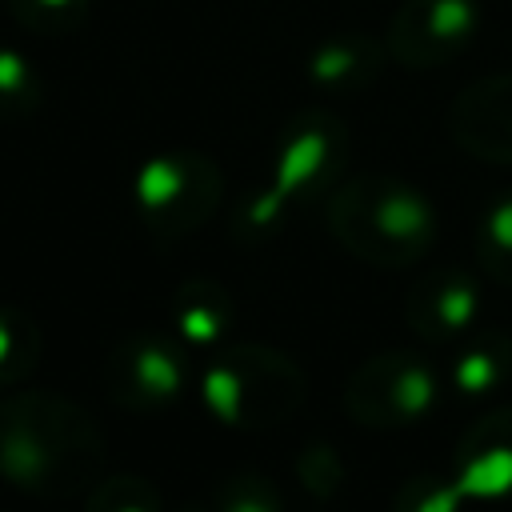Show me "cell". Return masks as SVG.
<instances>
[{
	"mask_svg": "<svg viewBox=\"0 0 512 512\" xmlns=\"http://www.w3.org/2000/svg\"><path fill=\"white\" fill-rule=\"evenodd\" d=\"M104 468L92 416L60 392L20 388L0 400V480L32 496H88Z\"/></svg>",
	"mask_w": 512,
	"mask_h": 512,
	"instance_id": "6da1fadb",
	"label": "cell"
},
{
	"mask_svg": "<svg viewBox=\"0 0 512 512\" xmlns=\"http://www.w3.org/2000/svg\"><path fill=\"white\" fill-rule=\"evenodd\" d=\"M328 232L364 264L404 268L432 252L436 204L400 176H352L328 196Z\"/></svg>",
	"mask_w": 512,
	"mask_h": 512,
	"instance_id": "7a4b0ae2",
	"label": "cell"
},
{
	"mask_svg": "<svg viewBox=\"0 0 512 512\" xmlns=\"http://www.w3.org/2000/svg\"><path fill=\"white\" fill-rule=\"evenodd\" d=\"M308 384L288 352L260 344L220 348L200 372V400L208 416L224 428L260 432L284 424L304 404Z\"/></svg>",
	"mask_w": 512,
	"mask_h": 512,
	"instance_id": "3957f363",
	"label": "cell"
},
{
	"mask_svg": "<svg viewBox=\"0 0 512 512\" xmlns=\"http://www.w3.org/2000/svg\"><path fill=\"white\" fill-rule=\"evenodd\" d=\"M344 152H348V128L340 116L324 108L296 112L276 140L268 184L248 196L236 224L244 232H272L292 204L312 200L324 188H332L344 164Z\"/></svg>",
	"mask_w": 512,
	"mask_h": 512,
	"instance_id": "277c9868",
	"label": "cell"
},
{
	"mask_svg": "<svg viewBox=\"0 0 512 512\" xmlns=\"http://www.w3.org/2000/svg\"><path fill=\"white\" fill-rule=\"evenodd\" d=\"M224 200V172L196 148H168L148 156L132 176V204L144 232L160 244L192 236Z\"/></svg>",
	"mask_w": 512,
	"mask_h": 512,
	"instance_id": "5b68a950",
	"label": "cell"
},
{
	"mask_svg": "<svg viewBox=\"0 0 512 512\" xmlns=\"http://www.w3.org/2000/svg\"><path fill=\"white\" fill-rule=\"evenodd\" d=\"M440 400V376L420 352H376L344 384V408L368 428H404L424 420Z\"/></svg>",
	"mask_w": 512,
	"mask_h": 512,
	"instance_id": "8992f818",
	"label": "cell"
},
{
	"mask_svg": "<svg viewBox=\"0 0 512 512\" xmlns=\"http://www.w3.org/2000/svg\"><path fill=\"white\" fill-rule=\"evenodd\" d=\"M476 28H480L476 0H400V8L388 20L384 48L388 60H396L400 68L428 72L468 52Z\"/></svg>",
	"mask_w": 512,
	"mask_h": 512,
	"instance_id": "52a82bcc",
	"label": "cell"
},
{
	"mask_svg": "<svg viewBox=\"0 0 512 512\" xmlns=\"http://www.w3.org/2000/svg\"><path fill=\"white\" fill-rule=\"evenodd\" d=\"M188 384L184 352L164 336H128L108 356V396L124 412H160Z\"/></svg>",
	"mask_w": 512,
	"mask_h": 512,
	"instance_id": "ba28073f",
	"label": "cell"
},
{
	"mask_svg": "<svg viewBox=\"0 0 512 512\" xmlns=\"http://www.w3.org/2000/svg\"><path fill=\"white\" fill-rule=\"evenodd\" d=\"M448 136L484 164L512 168V72L480 76L448 104Z\"/></svg>",
	"mask_w": 512,
	"mask_h": 512,
	"instance_id": "9c48e42d",
	"label": "cell"
},
{
	"mask_svg": "<svg viewBox=\"0 0 512 512\" xmlns=\"http://www.w3.org/2000/svg\"><path fill=\"white\" fill-rule=\"evenodd\" d=\"M480 316V284L460 268H436L404 296L408 328L428 344H448Z\"/></svg>",
	"mask_w": 512,
	"mask_h": 512,
	"instance_id": "30bf717a",
	"label": "cell"
},
{
	"mask_svg": "<svg viewBox=\"0 0 512 512\" xmlns=\"http://www.w3.org/2000/svg\"><path fill=\"white\" fill-rule=\"evenodd\" d=\"M452 476L468 500L512 496V404L480 416L460 436Z\"/></svg>",
	"mask_w": 512,
	"mask_h": 512,
	"instance_id": "8fae6325",
	"label": "cell"
},
{
	"mask_svg": "<svg viewBox=\"0 0 512 512\" xmlns=\"http://www.w3.org/2000/svg\"><path fill=\"white\" fill-rule=\"evenodd\" d=\"M384 60H388L384 40L364 32H340L320 40L304 56V76L324 92H360L380 80Z\"/></svg>",
	"mask_w": 512,
	"mask_h": 512,
	"instance_id": "7c38bea8",
	"label": "cell"
},
{
	"mask_svg": "<svg viewBox=\"0 0 512 512\" xmlns=\"http://www.w3.org/2000/svg\"><path fill=\"white\" fill-rule=\"evenodd\" d=\"M228 316H232V304L216 280H188L176 288L172 320L184 348H216L228 332Z\"/></svg>",
	"mask_w": 512,
	"mask_h": 512,
	"instance_id": "4fadbf2b",
	"label": "cell"
},
{
	"mask_svg": "<svg viewBox=\"0 0 512 512\" xmlns=\"http://www.w3.org/2000/svg\"><path fill=\"white\" fill-rule=\"evenodd\" d=\"M512 376V336L508 332H488L472 340L456 364H452V388L460 396H484L500 388Z\"/></svg>",
	"mask_w": 512,
	"mask_h": 512,
	"instance_id": "5bb4252c",
	"label": "cell"
},
{
	"mask_svg": "<svg viewBox=\"0 0 512 512\" xmlns=\"http://www.w3.org/2000/svg\"><path fill=\"white\" fill-rule=\"evenodd\" d=\"M40 324L24 308H0V388H16L40 364Z\"/></svg>",
	"mask_w": 512,
	"mask_h": 512,
	"instance_id": "9a60e30c",
	"label": "cell"
},
{
	"mask_svg": "<svg viewBox=\"0 0 512 512\" xmlns=\"http://www.w3.org/2000/svg\"><path fill=\"white\" fill-rule=\"evenodd\" d=\"M40 104H44V76L24 52L0 44V124L28 120Z\"/></svg>",
	"mask_w": 512,
	"mask_h": 512,
	"instance_id": "2e32d148",
	"label": "cell"
},
{
	"mask_svg": "<svg viewBox=\"0 0 512 512\" xmlns=\"http://www.w3.org/2000/svg\"><path fill=\"white\" fill-rule=\"evenodd\" d=\"M476 260L492 280L512 288V188L484 208L476 224Z\"/></svg>",
	"mask_w": 512,
	"mask_h": 512,
	"instance_id": "e0dca14e",
	"label": "cell"
},
{
	"mask_svg": "<svg viewBox=\"0 0 512 512\" xmlns=\"http://www.w3.org/2000/svg\"><path fill=\"white\" fill-rule=\"evenodd\" d=\"M12 20L32 36H72L88 20V0H8Z\"/></svg>",
	"mask_w": 512,
	"mask_h": 512,
	"instance_id": "ac0fdd59",
	"label": "cell"
},
{
	"mask_svg": "<svg viewBox=\"0 0 512 512\" xmlns=\"http://www.w3.org/2000/svg\"><path fill=\"white\" fill-rule=\"evenodd\" d=\"M84 512H164L160 492L132 472H116V476H100L88 488Z\"/></svg>",
	"mask_w": 512,
	"mask_h": 512,
	"instance_id": "d6986e66",
	"label": "cell"
},
{
	"mask_svg": "<svg viewBox=\"0 0 512 512\" xmlns=\"http://www.w3.org/2000/svg\"><path fill=\"white\" fill-rule=\"evenodd\" d=\"M212 512H284L280 504V492L268 476L260 472H240V476H228L216 492H212Z\"/></svg>",
	"mask_w": 512,
	"mask_h": 512,
	"instance_id": "ffe728a7",
	"label": "cell"
},
{
	"mask_svg": "<svg viewBox=\"0 0 512 512\" xmlns=\"http://www.w3.org/2000/svg\"><path fill=\"white\" fill-rule=\"evenodd\" d=\"M468 496L456 476H408L392 500V512H460Z\"/></svg>",
	"mask_w": 512,
	"mask_h": 512,
	"instance_id": "44dd1931",
	"label": "cell"
},
{
	"mask_svg": "<svg viewBox=\"0 0 512 512\" xmlns=\"http://www.w3.org/2000/svg\"><path fill=\"white\" fill-rule=\"evenodd\" d=\"M296 476L300 484L316 496V500H332L344 484V460L336 456V448H328L324 440L308 444L300 456H296Z\"/></svg>",
	"mask_w": 512,
	"mask_h": 512,
	"instance_id": "7402d4cb",
	"label": "cell"
}]
</instances>
